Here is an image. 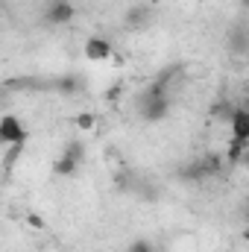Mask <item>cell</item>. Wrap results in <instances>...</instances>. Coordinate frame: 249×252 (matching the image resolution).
Listing matches in <instances>:
<instances>
[{
	"label": "cell",
	"mask_w": 249,
	"mask_h": 252,
	"mask_svg": "<svg viewBox=\"0 0 249 252\" xmlns=\"http://www.w3.org/2000/svg\"><path fill=\"white\" fill-rule=\"evenodd\" d=\"M167 112H170V103H167V94H164V82L150 85L141 97V115L147 121H161Z\"/></svg>",
	"instance_id": "6da1fadb"
},
{
	"label": "cell",
	"mask_w": 249,
	"mask_h": 252,
	"mask_svg": "<svg viewBox=\"0 0 249 252\" xmlns=\"http://www.w3.org/2000/svg\"><path fill=\"white\" fill-rule=\"evenodd\" d=\"M0 144L12 147V144H27V126L18 121L15 115H3L0 118Z\"/></svg>",
	"instance_id": "7a4b0ae2"
},
{
	"label": "cell",
	"mask_w": 249,
	"mask_h": 252,
	"mask_svg": "<svg viewBox=\"0 0 249 252\" xmlns=\"http://www.w3.org/2000/svg\"><path fill=\"white\" fill-rule=\"evenodd\" d=\"M229 129H232V138H235V141L249 144V109L247 106L232 109V115H229Z\"/></svg>",
	"instance_id": "3957f363"
},
{
	"label": "cell",
	"mask_w": 249,
	"mask_h": 252,
	"mask_svg": "<svg viewBox=\"0 0 249 252\" xmlns=\"http://www.w3.org/2000/svg\"><path fill=\"white\" fill-rule=\"evenodd\" d=\"M70 18H73L70 0H50L47 3V21L50 24H70Z\"/></svg>",
	"instance_id": "277c9868"
},
{
	"label": "cell",
	"mask_w": 249,
	"mask_h": 252,
	"mask_svg": "<svg viewBox=\"0 0 249 252\" xmlns=\"http://www.w3.org/2000/svg\"><path fill=\"white\" fill-rule=\"evenodd\" d=\"M109 56H112V44H109L106 38L94 35V38L85 41V59H91V62H106Z\"/></svg>",
	"instance_id": "5b68a950"
},
{
	"label": "cell",
	"mask_w": 249,
	"mask_h": 252,
	"mask_svg": "<svg viewBox=\"0 0 249 252\" xmlns=\"http://www.w3.org/2000/svg\"><path fill=\"white\" fill-rule=\"evenodd\" d=\"M79 170V158H73V156H67V153H62L59 158H56V164H53V173L56 176H73Z\"/></svg>",
	"instance_id": "8992f818"
},
{
	"label": "cell",
	"mask_w": 249,
	"mask_h": 252,
	"mask_svg": "<svg viewBox=\"0 0 249 252\" xmlns=\"http://www.w3.org/2000/svg\"><path fill=\"white\" fill-rule=\"evenodd\" d=\"M247 147H249V144H244V141H235V138H232V141H229V153H226V156H229V161H235V164H238V161H244Z\"/></svg>",
	"instance_id": "52a82bcc"
},
{
	"label": "cell",
	"mask_w": 249,
	"mask_h": 252,
	"mask_svg": "<svg viewBox=\"0 0 249 252\" xmlns=\"http://www.w3.org/2000/svg\"><path fill=\"white\" fill-rule=\"evenodd\" d=\"M73 124L79 126V129H94V124H97V118H94L91 112H82V115H76V118H73Z\"/></svg>",
	"instance_id": "ba28073f"
},
{
	"label": "cell",
	"mask_w": 249,
	"mask_h": 252,
	"mask_svg": "<svg viewBox=\"0 0 249 252\" xmlns=\"http://www.w3.org/2000/svg\"><path fill=\"white\" fill-rule=\"evenodd\" d=\"M21 153H24V144H12V147L6 150V158H3V161H6V170L12 167V161H15V158H18Z\"/></svg>",
	"instance_id": "9c48e42d"
},
{
	"label": "cell",
	"mask_w": 249,
	"mask_h": 252,
	"mask_svg": "<svg viewBox=\"0 0 249 252\" xmlns=\"http://www.w3.org/2000/svg\"><path fill=\"white\" fill-rule=\"evenodd\" d=\"M27 223H30L32 229H44V220H41L38 214H30V217H27Z\"/></svg>",
	"instance_id": "30bf717a"
},
{
	"label": "cell",
	"mask_w": 249,
	"mask_h": 252,
	"mask_svg": "<svg viewBox=\"0 0 249 252\" xmlns=\"http://www.w3.org/2000/svg\"><path fill=\"white\" fill-rule=\"evenodd\" d=\"M135 252H156V250H150L147 244H141V247H135Z\"/></svg>",
	"instance_id": "8fae6325"
},
{
	"label": "cell",
	"mask_w": 249,
	"mask_h": 252,
	"mask_svg": "<svg viewBox=\"0 0 249 252\" xmlns=\"http://www.w3.org/2000/svg\"><path fill=\"white\" fill-rule=\"evenodd\" d=\"M244 164H247V167H249V150H247V156H244Z\"/></svg>",
	"instance_id": "7c38bea8"
}]
</instances>
